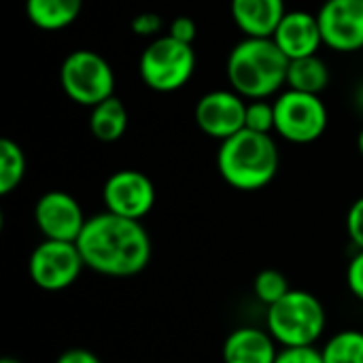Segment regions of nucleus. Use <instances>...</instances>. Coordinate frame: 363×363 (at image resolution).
<instances>
[{"label":"nucleus","instance_id":"nucleus-20","mask_svg":"<svg viewBox=\"0 0 363 363\" xmlns=\"http://www.w3.org/2000/svg\"><path fill=\"white\" fill-rule=\"evenodd\" d=\"M321 355L323 363H363V332L345 330L332 336Z\"/></svg>","mask_w":363,"mask_h":363},{"label":"nucleus","instance_id":"nucleus-1","mask_svg":"<svg viewBox=\"0 0 363 363\" xmlns=\"http://www.w3.org/2000/svg\"><path fill=\"white\" fill-rule=\"evenodd\" d=\"M87 268L113 279L140 274L151 262V238L140 221L113 215H94L77 240Z\"/></svg>","mask_w":363,"mask_h":363},{"label":"nucleus","instance_id":"nucleus-21","mask_svg":"<svg viewBox=\"0 0 363 363\" xmlns=\"http://www.w3.org/2000/svg\"><path fill=\"white\" fill-rule=\"evenodd\" d=\"M253 289H255V296L259 298V302H264L266 306H272L277 302H281L289 291V283H287V277L279 270H262L257 277H255V283H253Z\"/></svg>","mask_w":363,"mask_h":363},{"label":"nucleus","instance_id":"nucleus-24","mask_svg":"<svg viewBox=\"0 0 363 363\" xmlns=\"http://www.w3.org/2000/svg\"><path fill=\"white\" fill-rule=\"evenodd\" d=\"M162 28H164L162 15L153 13V11L138 13L132 19V32L138 34V36H157L162 32Z\"/></svg>","mask_w":363,"mask_h":363},{"label":"nucleus","instance_id":"nucleus-18","mask_svg":"<svg viewBox=\"0 0 363 363\" xmlns=\"http://www.w3.org/2000/svg\"><path fill=\"white\" fill-rule=\"evenodd\" d=\"M287 85L289 89L319 96L330 85V68L319 55L291 60L287 70Z\"/></svg>","mask_w":363,"mask_h":363},{"label":"nucleus","instance_id":"nucleus-23","mask_svg":"<svg viewBox=\"0 0 363 363\" xmlns=\"http://www.w3.org/2000/svg\"><path fill=\"white\" fill-rule=\"evenodd\" d=\"M274 363H323V355L315 347H291L283 349Z\"/></svg>","mask_w":363,"mask_h":363},{"label":"nucleus","instance_id":"nucleus-19","mask_svg":"<svg viewBox=\"0 0 363 363\" xmlns=\"http://www.w3.org/2000/svg\"><path fill=\"white\" fill-rule=\"evenodd\" d=\"M26 174V155L21 147L11 140H0V196H9L13 189L19 187Z\"/></svg>","mask_w":363,"mask_h":363},{"label":"nucleus","instance_id":"nucleus-9","mask_svg":"<svg viewBox=\"0 0 363 363\" xmlns=\"http://www.w3.org/2000/svg\"><path fill=\"white\" fill-rule=\"evenodd\" d=\"M155 185L138 170H119L102 187V200L108 213L140 221L155 206Z\"/></svg>","mask_w":363,"mask_h":363},{"label":"nucleus","instance_id":"nucleus-7","mask_svg":"<svg viewBox=\"0 0 363 363\" xmlns=\"http://www.w3.org/2000/svg\"><path fill=\"white\" fill-rule=\"evenodd\" d=\"M328 130V108L315 94L296 89L283 91L274 100V132L294 145L319 140Z\"/></svg>","mask_w":363,"mask_h":363},{"label":"nucleus","instance_id":"nucleus-5","mask_svg":"<svg viewBox=\"0 0 363 363\" xmlns=\"http://www.w3.org/2000/svg\"><path fill=\"white\" fill-rule=\"evenodd\" d=\"M196 70V51L168 34L153 38L140 55L138 72L143 83L160 94L177 91L189 83Z\"/></svg>","mask_w":363,"mask_h":363},{"label":"nucleus","instance_id":"nucleus-28","mask_svg":"<svg viewBox=\"0 0 363 363\" xmlns=\"http://www.w3.org/2000/svg\"><path fill=\"white\" fill-rule=\"evenodd\" d=\"M55 363H102L98 355H94L87 349H68L66 353H62Z\"/></svg>","mask_w":363,"mask_h":363},{"label":"nucleus","instance_id":"nucleus-22","mask_svg":"<svg viewBox=\"0 0 363 363\" xmlns=\"http://www.w3.org/2000/svg\"><path fill=\"white\" fill-rule=\"evenodd\" d=\"M247 130L259 132V134H270L274 130V102L268 100H251L247 104Z\"/></svg>","mask_w":363,"mask_h":363},{"label":"nucleus","instance_id":"nucleus-11","mask_svg":"<svg viewBox=\"0 0 363 363\" xmlns=\"http://www.w3.org/2000/svg\"><path fill=\"white\" fill-rule=\"evenodd\" d=\"M317 19L323 45L340 53L363 51V0H325Z\"/></svg>","mask_w":363,"mask_h":363},{"label":"nucleus","instance_id":"nucleus-8","mask_svg":"<svg viewBox=\"0 0 363 363\" xmlns=\"http://www.w3.org/2000/svg\"><path fill=\"white\" fill-rule=\"evenodd\" d=\"M85 268L77 242L43 240L28 259V274L32 283L45 291L68 289Z\"/></svg>","mask_w":363,"mask_h":363},{"label":"nucleus","instance_id":"nucleus-31","mask_svg":"<svg viewBox=\"0 0 363 363\" xmlns=\"http://www.w3.org/2000/svg\"><path fill=\"white\" fill-rule=\"evenodd\" d=\"M0 363H21V362H19V359H15V357H4Z\"/></svg>","mask_w":363,"mask_h":363},{"label":"nucleus","instance_id":"nucleus-3","mask_svg":"<svg viewBox=\"0 0 363 363\" xmlns=\"http://www.w3.org/2000/svg\"><path fill=\"white\" fill-rule=\"evenodd\" d=\"M219 174L240 191H255L272 183L279 172V147L270 134L242 130L223 140L217 153Z\"/></svg>","mask_w":363,"mask_h":363},{"label":"nucleus","instance_id":"nucleus-15","mask_svg":"<svg viewBox=\"0 0 363 363\" xmlns=\"http://www.w3.org/2000/svg\"><path fill=\"white\" fill-rule=\"evenodd\" d=\"M277 357V340L268 330L240 328L234 330L223 345L225 363H274Z\"/></svg>","mask_w":363,"mask_h":363},{"label":"nucleus","instance_id":"nucleus-13","mask_svg":"<svg viewBox=\"0 0 363 363\" xmlns=\"http://www.w3.org/2000/svg\"><path fill=\"white\" fill-rule=\"evenodd\" d=\"M272 40L279 45V49L287 55L289 62L317 55V51L323 45L317 15L308 11H287Z\"/></svg>","mask_w":363,"mask_h":363},{"label":"nucleus","instance_id":"nucleus-6","mask_svg":"<svg viewBox=\"0 0 363 363\" xmlns=\"http://www.w3.org/2000/svg\"><path fill=\"white\" fill-rule=\"evenodd\" d=\"M60 85L72 102L94 108L115 96V72L100 53L77 49L60 66Z\"/></svg>","mask_w":363,"mask_h":363},{"label":"nucleus","instance_id":"nucleus-4","mask_svg":"<svg viewBox=\"0 0 363 363\" xmlns=\"http://www.w3.org/2000/svg\"><path fill=\"white\" fill-rule=\"evenodd\" d=\"M325 308L317 296L291 289L281 302L268 306L266 330L283 349L315 347L325 330Z\"/></svg>","mask_w":363,"mask_h":363},{"label":"nucleus","instance_id":"nucleus-12","mask_svg":"<svg viewBox=\"0 0 363 363\" xmlns=\"http://www.w3.org/2000/svg\"><path fill=\"white\" fill-rule=\"evenodd\" d=\"M34 221L45 240L77 242L87 219L81 204L70 194L47 191L34 206Z\"/></svg>","mask_w":363,"mask_h":363},{"label":"nucleus","instance_id":"nucleus-29","mask_svg":"<svg viewBox=\"0 0 363 363\" xmlns=\"http://www.w3.org/2000/svg\"><path fill=\"white\" fill-rule=\"evenodd\" d=\"M353 102H355V106L363 113V81L355 87V91H353Z\"/></svg>","mask_w":363,"mask_h":363},{"label":"nucleus","instance_id":"nucleus-10","mask_svg":"<svg viewBox=\"0 0 363 363\" xmlns=\"http://www.w3.org/2000/svg\"><path fill=\"white\" fill-rule=\"evenodd\" d=\"M194 117L206 136L223 143L245 130L247 102L234 89H215L198 100Z\"/></svg>","mask_w":363,"mask_h":363},{"label":"nucleus","instance_id":"nucleus-16","mask_svg":"<svg viewBox=\"0 0 363 363\" xmlns=\"http://www.w3.org/2000/svg\"><path fill=\"white\" fill-rule=\"evenodd\" d=\"M81 9L83 0H26L30 23L47 32L68 28L79 17Z\"/></svg>","mask_w":363,"mask_h":363},{"label":"nucleus","instance_id":"nucleus-27","mask_svg":"<svg viewBox=\"0 0 363 363\" xmlns=\"http://www.w3.org/2000/svg\"><path fill=\"white\" fill-rule=\"evenodd\" d=\"M196 34H198L196 21H194L191 17H187V15L174 17V19L170 21L168 36H172V38H177V40H181V43L191 45V43H194V38H196Z\"/></svg>","mask_w":363,"mask_h":363},{"label":"nucleus","instance_id":"nucleus-26","mask_svg":"<svg viewBox=\"0 0 363 363\" xmlns=\"http://www.w3.org/2000/svg\"><path fill=\"white\" fill-rule=\"evenodd\" d=\"M347 285L349 291L363 302V251H357V255L349 262L347 268Z\"/></svg>","mask_w":363,"mask_h":363},{"label":"nucleus","instance_id":"nucleus-30","mask_svg":"<svg viewBox=\"0 0 363 363\" xmlns=\"http://www.w3.org/2000/svg\"><path fill=\"white\" fill-rule=\"evenodd\" d=\"M357 149H359V153L363 155V128L362 132H359V136H357Z\"/></svg>","mask_w":363,"mask_h":363},{"label":"nucleus","instance_id":"nucleus-25","mask_svg":"<svg viewBox=\"0 0 363 363\" xmlns=\"http://www.w3.org/2000/svg\"><path fill=\"white\" fill-rule=\"evenodd\" d=\"M347 232L351 242L363 251V198L355 200L347 215Z\"/></svg>","mask_w":363,"mask_h":363},{"label":"nucleus","instance_id":"nucleus-2","mask_svg":"<svg viewBox=\"0 0 363 363\" xmlns=\"http://www.w3.org/2000/svg\"><path fill=\"white\" fill-rule=\"evenodd\" d=\"M289 60L272 38L245 36L228 55V81L249 100H266L287 85Z\"/></svg>","mask_w":363,"mask_h":363},{"label":"nucleus","instance_id":"nucleus-14","mask_svg":"<svg viewBox=\"0 0 363 363\" xmlns=\"http://www.w3.org/2000/svg\"><path fill=\"white\" fill-rule=\"evenodd\" d=\"M230 13L245 36L272 38L285 17V0H232Z\"/></svg>","mask_w":363,"mask_h":363},{"label":"nucleus","instance_id":"nucleus-17","mask_svg":"<svg viewBox=\"0 0 363 363\" xmlns=\"http://www.w3.org/2000/svg\"><path fill=\"white\" fill-rule=\"evenodd\" d=\"M89 130L102 143L119 140L128 130L125 104L117 96H111L104 102L96 104L91 108V115H89Z\"/></svg>","mask_w":363,"mask_h":363}]
</instances>
